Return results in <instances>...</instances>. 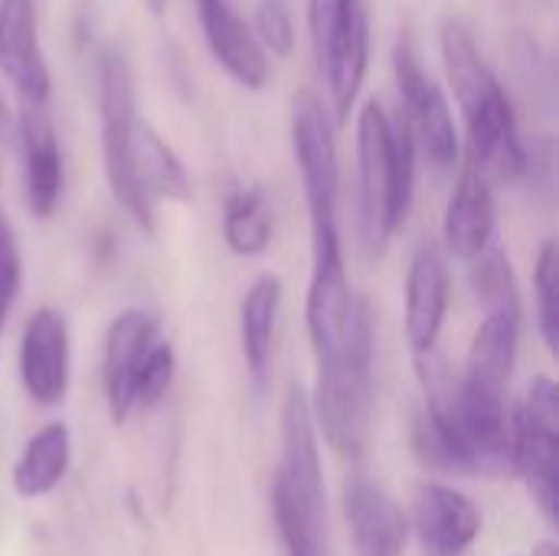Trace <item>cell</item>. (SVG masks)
Here are the masks:
<instances>
[{"mask_svg":"<svg viewBox=\"0 0 559 556\" xmlns=\"http://www.w3.org/2000/svg\"><path fill=\"white\" fill-rule=\"evenodd\" d=\"M393 69H396V85L403 95V118L413 131V141L426 151V157L439 170H452L462 154L455 115L439 82L423 69L409 33H403L393 49Z\"/></svg>","mask_w":559,"mask_h":556,"instance_id":"52a82bcc","label":"cell"},{"mask_svg":"<svg viewBox=\"0 0 559 556\" xmlns=\"http://www.w3.org/2000/svg\"><path fill=\"white\" fill-rule=\"evenodd\" d=\"M292 147H295V161L308 200V220H311V259H314L311 285L347 282L341 226H337V193H341L337 141L321 98L308 88H301L292 105Z\"/></svg>","mask_w":559,"mask_h":556,"instance_id":"3957f363","label":"cell"},{"mask_svg":"<svg viewBox=\"0 0 559 556\" xmlns=\"http://www.w3.org/2000/svg\"><path fill=\"white\" fill-rule=\"evenodd\" d=\"M481 511L468 495L449 485H423L413 528L426 556H465L481 534Z\"/></svg>","mask_w":559,"mask_h":556,"instance_id":"8fae6325","label":"cell"},{"mask_svg":"<svg viewBox=\"0 0 559 556\" xmlns=\"http://www.w3.org/2000/svg\"><path fill=\"white\" fill-rule=\"evenodd\" d=\"M314 62L328 82L331 108L344 125L357 105L370 62V23L364 0H308Z\"/></svg>","mask_w":559,"mask_h":556,"instance_id":"5b68a950","label":"cell"},{"mask_svg":"<svg viewBox=\"0 0 559 556\" xmlns=\"http://www.w3.org/2000/svg\"><path fill=\"white\" fill-rule=\"evenodd\" d=\"M20 144H23V190L36 220H49L62 197V151L49 118V105H20Z\"/></svg>","mask_w":559,"mask_h":556,"instance_id":"7c38bea8","label":"cell"},{"mask_svg":"<svg viewBox=\"0 0 559 556\" xmlns=\"http://www.w3.org/2000/svg\"><path fill=\"white\" fill-rule=\"evenodd\" d=\"M223 239L239 259H255L272 246V210L259 190H239L226 200Z\"/></svg>","mask_w":559,"mask_h":556,"instance_id":"44dd1931","label":"cell"},{"mask_svg":"<svg viewBox=\"0 0 559 556\" xmlns=\"http://www.w3.org/2000/svg\"><path fill=\"white\" fill-rule=\"evenodd\" d=\"M472 285L478 292V298L491 308H514L521 311V295H518V282H514V269L511 259L501 246H488L475 265H472Z\"/></svg>","mask_w":559,"mask_h":556,"instance_id":"7402d4cb","label":"cell"},{"mask_svg":"<svg viewBox=\"0 0 559 556\" xmlns=\"http://www.w3.org/2000/svg\"><path fill=\"white\" fill-rule=\"evenodd\" d=\"M272 518L285 556H328V492L311 403L292 387L282 406V462L272 478Z\"/></svg>","mask_w":559,"mask_h":556,"instance_id":"7a4b0ae2","label":"cell"},{"mask_svg":"<svg viewBox=\"0 0 559 556\" xmlns=\"http://www.w3.org/2000/svg\"><path fill=\"white\" fill-rule=\"evenodd\" d=\"M278 311H282V279L272 275V272H265V275H259L249 285V292L242 298V315H239L242 357H246L249 374L255 380H262L265 370H269Z\"/></svg>","mask_w":559,"mask_h":556,"instance_id":"ffe728a7","label":"cell"},{"mask_svg":"<svg viewBox=\"0 0 559 556\" xmlns=\"http://www.w3.org/2000/svg\"><path fill=\"white\" fill-rule=\"evenodd\" d=\"M0 72L10 79L20 105H49L52 79L33 0H0Z\"/></svg>","mask_w":559,"mask_h":556,"instance_id":"30bf717a","label":"cell"},{"mask_svg":"<svg viewBox=\"0 0 559 556\" xmlns=\"http://www.w3.org/2000/svg\"><path fill=\"white\" fill-rule=\"evenodd\" d=\"M174 374H177V354H174L170 341H157L147 351L141 370H138V380H134V410L138 406L141 410L157 406L167 397V390L174 383Z\"/></svg>","mask_w":559,"mask_h":556,"instance_id":"cb8c5ba5","label":"cell"},{"mask_svg":"<svg viewBox=\"0 0 559 556\" xmlns=\"http://www.w3.org/2000/svg\"><path fill=\"white\" fill-rule=\"evenodd\" d=\"M449 311V269L436 246H419L406 275V341L413 354H432Z\"/></svg>","mask_w":559,"mask_h":556,"instance_id":"5bb4252c","label":"cell"},{"mask_svg":"<svg viewBox=\"0 0 559 556\" xmlns=\"http://www.w3.org/2000/svg\"><path fill=\"white\" fill-rule=\"evenodd\" d=\"M344 514L357 556H406L409 521L400 501L380 485L360 478L344 492Z\"/></svg>","mask_w":559,"mask_h":556,"instance_id":"4fadbf2b","label":"cell"},{"mask_svg":"<svg viewBox=\"0 0 559 556\" xmlns=\"http://www.w3.org/2000/svg\"><path fill=\"white\" fill-rule=\"evenodd\" d=\"M69 462H72V433L66 423H46L43 429H36L13 472H10V482H13V492L23 498V501H36V498H46L52 495L62 478L69 475Z\"/></svg>","mask_w":559,"mask_h":556,"instance_id":"ac0fdd59","label":"cell"},{"mask_svg":"<svg viewBox=\"0 0 559 556\" xmlns=\"http://www.w3.org/2000/svg\"><path fill=\"white\" fill-rule=\"evenodd\" d=\"M200 26L213 59L246 88H262L269 82V52L259 46L249 23L233 10L229 0H197Z\"/></svg>","mask_w":559,"mask_h":556,"instance_id":"2e32d148","label":"cell"},{"mask_svg":"<svg viewBox=\"0 0 559 556\" xmlns=\"http://www.w3.org/2000/svg\"><path fill=\"white\" fill-rule=\"evenodd\" d=\"M518 344H521V311L491 308L472 338L462 377L485 390L504 393V387L511 383V374H514Z\"/></svg>","mask_w":559,"mask_h":556,"instance_id":"e0dca14e","label":"cell"},{"mask_svg":"<svg viewBox=\"0 0 559 556\" xmlns=\"http://www.w3.org/2000/svg\"><path fill=\"white\" fill-rule=\"evenodd\" d=\"M534 295H537V324L540 338L550 354L559 351V249L554 239L544 242L534 272Z\"/></svg>","mask_w":559,"mask_h":556,"instance_id":"603a6c76","label":"cell"},{"mask_svg":"<svg viewBox=\"0 0 559 556\" xmlns=\"http://www.w3.org/2000/svg\"><path fill=\"white\" fill-rule=\"evenodd\" d=\"M157 318L128 308L121 311L105 334V360H102V380H105V403L115 426H124L134 413V380L147 357V351L157 344Z\"/></svg>","mask_w":559,"mask_h":556,"instance_id":"9c48e42d","label":"cell"},{"mask_svg":"<svg viewBox=\"0 0 559 556\" xmlns=\"http://www.w3.org/2000/svg\"><path fill=\"white\" fill-rule=\"evenodd\" d=\"M439 43H442V66H445V75H449V85H452L462 111L468 115L478 102H485L495 88H501V82L488 69L485 56L478 52V43H475L472 29L462 20H455V16L445 20L442 33H439Z\"/></svg>","mask_w":559,"mask_h":556,"instance_id":"d6986e66","label":"cell"},{"mask_svg":"<svg viewBox=\"0 0 559 556\" xmlns=\"http://www.w3.org/2000/svg\"><path fill=\"white\" fill-rule=\"evenodd\" d=\"M511 465L550 528L559 521V387L537 377L511 419Z\"/></svg>","mask_w":559,"mask_h":556,"instance_id":"8992f818","label":"cell"},{"mask_svg":"<svg viewBox=\"0 0 559 556\" xmlns=\"http://www.w3.org/2000/svg\"><path fill=\"white\" fill-rule=\"evenodd\" d=\"M445 246L455 259L475 262L495 242V197L491 180L465 161L459 170V184L449 197L445 220H442Z\"/></svg>","mask_w":559,"mask_h":556,"instance_id":"9a60e30c","label":"cell"},{"mask_svg":"<svg viewBox=\"0 0 559 556\" xmlns=\"http://www.w3.org/2000/svg\"><path fill=\"white\" fill-rule=\"evenodd\" d=\"M416 184V141L400 115L370 98L357 118V223L370 259H380L406 223Z\"/></svg>","mask_w":559,"mask_h":556,"instance_id":"6da1fadb","label":"cell"},{"mask_svg":"<svg viewBox=\"0 0 559 556\" xmlns=\"http://www.w3.org/2000/svg\"><path fill=\"white\" fill-rule=\"evenodd\" d=\"M255 29H259V46L272 49L275 56H292L295 49V23L285 7V0H259L255 7Z\"/></svg>","mask_w":559,"mask_h":556,"instance_id":"d4e9b609","label":"cell"},{"mask_svg":"<svg viewBox=\"0 0 559 556\" xmlns=\"http://www.w3.org/2000/svg\"><path fill=\"white\" fill-rule=\"evenodd\" d=\"M7 131H10V115H7V108L0 102V138H7ZM0 177H3V167H0Z\"/></svg>","mask_w":559,"mask_h":556,"instance_id":"83f0119b","label":"cell"},{"mask_svg":"<svg viewBox=\"0 0 559 556\" xmlns=\"http://www.w3.org/2000/svg\"><path fill=\"white\" fill-rule=\"evenodd\" d=\"M147 3H151V10H154V13H160V10H164V0H147Z\"/></svg>","mask_w":559,"mask_h":556,"instance_id":"f1b7e54d","label":"cell"},{"mask_svg":"<svg viewBox=\"0 0 559 556\" xmlns=\"http://www.w3.org/2000/svg\"><path fill=\"white\" fill-rule=\"evenodd\" d=\"M69 321L56 308H36L20 334V380L36 406H59L69 393Z\"/></svg>","mask_w":559,"mask_h":556,"instance_id":"ba28073f","label":"cell"},{"mask_svg":"<svg viewBox=\"0 0 559 556\" xmlns=\"http://www.w3.org/2000/svg\"><path fill=\"white\" fill-rule=\"evenodd\" d=\"M531 556H559V544L557 541H537Z\"/></svg>","mask_w":559,"mask_h":556,"instance_id":"4316f807","label":"cell"},{"mask_svg":"<svg viewBox=\"0 0 559 556\" xmlns=\"http://www.w3.org/2000/svg\"><path fill=\"white\" fill-rule=\"evenodd\" d=\"M20 279H23V262H20L16 236H13L7 213L0 210V334H3L7 315L13 308V298L20 292Z\"/></svg>","mask_w":559,"mask_h":556,"instance_id":"484cf974","label":"cell"},{"mask_svg":"<svg viewBox=\"0 0 559 556\" xmlns=\"http://www.w3.org/2000/svg\"><path fill=\"white\" fill-rule=\"evenodd\" d=\"M311 416L328 446L344 459H360L370 442L373 423V315L360 298L344 344L318 360V387Z\"/></svg>","mask_w":559,"mask_h":556,"instance_id":"277c9868","label":"cell"}]
</instances>
